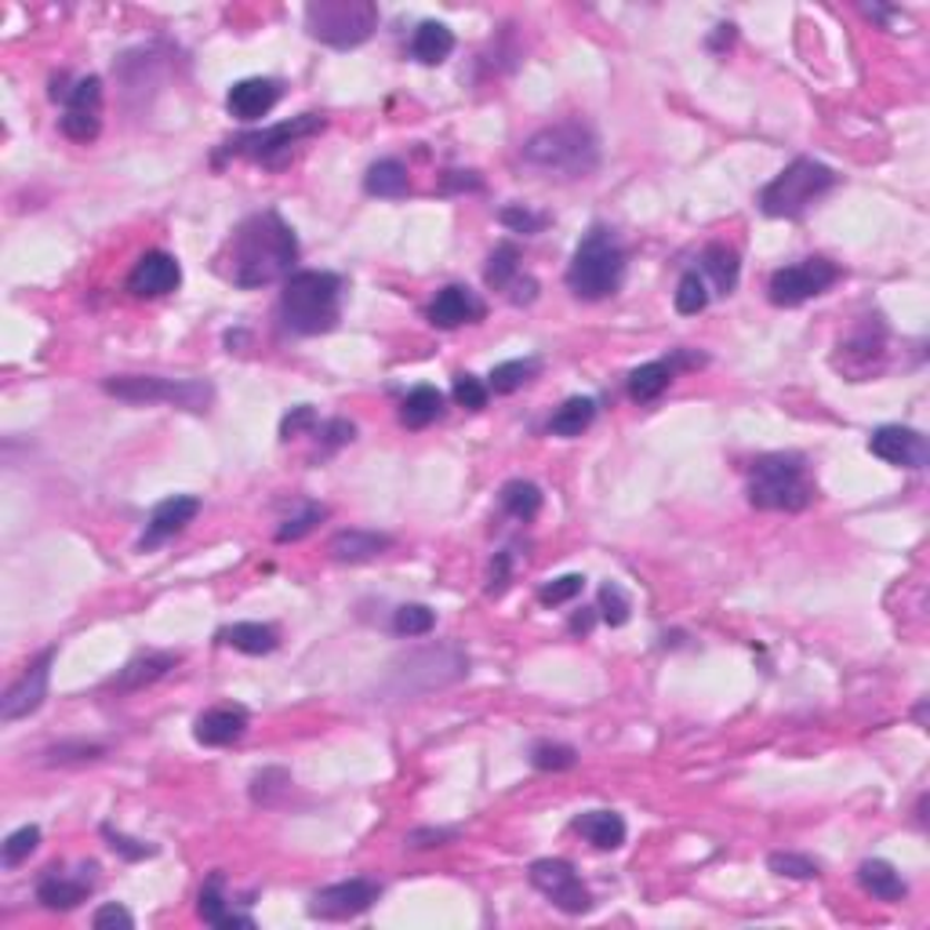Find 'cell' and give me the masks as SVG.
<instances>
[{
  "mask_svg": "<svg viewBox=\"0 0 930 930\" xmlns=\"http://www.w3.org/2000/svg\"><path fill=\"white\" fill-rule=\"evenodd\" d=\"M298 262V237L276 212H258L229 233L218 252V273L233 287L255 291L287 281Z\"/></svg>",
  "mask_w": 930,
  "mask_h": 930,
  "instance_id": "6da1fadb",
  "label": "cell"
},
{
  "mask_svg": "<svg viewBox=\"0 0 930 930\" xmlns=\"http://www.w3.org/2000/svg\"><path fill=\"white\" fill-rule=\"evenodd\" d=\"M281 321L295 335H327L342 321V276L327 270H295L281 291Z\"/></svg>",
  "mask_w": 930,
  "mask_h": 930,
  "instance_id": "7a4b0ae2",
  "label": "cell"
},
{
  "mask_svg": "<svg viewBox=\"0 0 930 930\" xmlns=\"http://www.w3.org/2000/svg\"><path fill=\"white\" fill-rule=\"evenodd\" d=\"M520 157L527 168H535L549 178H589L600 168V143L589 124L564 120L535 131L523 143Z\"/></svg>",
  "mask_w": 930,
  "mask_h": 930,
  "instance_id": "3957f363",
  "label": "cell"
},
{
  "mask_svg": "<svg viewBox=\"0 0 930 930\" xmlns=\"http://www.w3.org/2000/svg\"><path fill=\"white\" fill-rule=\"evenodd\" d=\"M564 281L581 302H604L618 295L621 281H626V247H621L618 233L610 226H593L575 247Z\"/></svg>",
  "mask_w": 930,
  "mask_h": 930,
  "instance_id": "277c9868",
  "label": "cell"
},
{
  "mask_svg": "<svg viewBox=\"0 0 930 930\" xmlns=\"http://www.w3.org/2000/svg\"><path fill=\"white\" fill-rule=\"evenodd\" d=\"M814 502V483L803 454H763L748 469V506L767 512H803Z\"/></svg>",
  "mask_w": 930,
  "mask_h": 930,
  "instance_id": "5b68a950",
  "label": "cell"
},
{
  "mask_svg": "<svg viewBox=\"0 0 930 930\" xmlns=\"http://www.w3.org/2000/svg\"><path fill=\"white\" fill-rule=\"evenodd\" d=\"M832 186H836V172L814 157H796L782 175H774L760 189V207L771 218H800Z\"/></svg>",
  "mask_w": 930,
  "mask_h": 930,
  "instance_id": "8992f818",
  "label": "cell"
},
{
  "mask_svg": "<svg viewBox=\"0 0 930 930\" xmlns=\"http://www.w3.org/2000/svg\"><path fill=\"white\" fill-rule=\"evenodd\" d=\"M305 30L327 48H360L379 30V8L371 0H310L305 4Z\"/></svg>",
  "mask_w": 930,
  "mask_h": 930,
  "instance_id": "52a82bcc",
  "label": "cell"
},
{
  "mask_svg": "<svg viewBox=\"0 0 930 930\" xmlns=\"http://www.w3.org/2000/svg\"><path fill=\"white\" fill-rule=\"evenodd\" d=\"M109 397L124 404H172L204 414L215 400V385L204 379H160V374H114L102 382Z\"/></svg>",
  "mask_w": 930,
  "mask_h": 930,
  "instance_id": "ba28073f",
  "label": "cell"
},
{
  "mask_svg": "<svg viewBox=\"0 0 930 930\" xmlns=\"http://www.w3.org/2000/svg\"><path fill=\"white\" fill-rule=\"evenodd\" d=\"M324 128H327V117L324 114H302V117H291V120L273 124V128H262V131H247V135L229 138V143L218 149L215 160H222V157H247V160L262 164V168H284V164L291 160V153H295V146L305 143V138L321 135Z\"/></svg>",
  "mask_w": 930,
  "mask_h": 930,
  "instance_id": "9c48e42d",
  "label": "cell"
},
{
  "mask_svg": "<svg viewBox=\"0 0 930 930\" xmlns=\"http://www.w3.org/2000/svg\"><path fill=\"white\" fill-rule=\"evenodd\" d=\"M462 676H469V655L462 647H454V644L425 647V650H414L408 662L397 665L393 691L397 694L437 691V687L454 684V679H462Z\"/></svg>",
  "mask_w": 930,
  "mask_h": 930,
  "instance_id": "30bf717a",
  "label": "cell"
},
{
  "mask_svg": "<svg viewBox=\"0 0 930 930\" xmlns=\"http://www.w3.org/2000/svg\"><path fill=\"white\" fill-rule=\"evenodd\" d=\"M840 276L843 273H840L836 262L814 255V258L796 262V266L774 270L771 284H767V295H771L774 305H779V310H796V305L811 302L818 295H825V291L836 284Z\"/></svg>",
  "mask_w": 930,
  "mask_h": 930,
  "instance_id": "8fae6325",
  "label": "cell"
},
{
  "mask_svg": "<svg viewBox=\"0 0 930 930\" xmlns=\"http://www.w3.org/2000/svg\"><path fill=\"white\" fill-rule=\"evenodd\" d=\"M527 877H531L535 891L546 894L552 905H557L560 912H567V916H586L593 909L589 887L581 883L575 865L564 862V858H538Z\"/></svg>",
  "mask_w": 930,
  "mask_h": 930,
  "instance_id": "7c38bea8",
  "label": "cell"
},
{
  "mask_svg": "<svg viewBox=\"0 0 930 930\" xmlns=\"http://www.w3.org/2000/svg\"><path fill=\"white\" fill-rule=\"evenodd\" d=\"M55 655H59V647H48L45 655L33 658L30 665L22 669V676L4 691V698H0V719L4 724H16V719L37 713L40 705L48 698V684H51V665Z\"/></svg>",
  "mask_w": 930,
  "mask_h": 930,
  "instance_id": "4fadbf2b",
  "label": "cell"
},
{
  "mask_svg": "<svg viewBox=\"0 0 930 930\" xmlns=\"http://www.w3.org/2000/svg\"><path fill=\"white\" fill-rule=\"evenodd\" d=\"M379 898H382V883H374L368 877L342 880L313 894L310 916L313 920H353V916L368 912Z\"/></svg>",
  "mask_w": 930,
  "mask_h": 930,
  "instance_id": "5bb4252c",
  "label": "cell"
},
{
  "mask_svg": "<svg viewBox=\"0 0 930 930\" xmlns=\"http://www.w3.org/2000/svg\"><path fill=\"white\" fill-rule=\"evenodd\" d=\"M869 451L883 458L887 466H898V469H923L930 462L927 437L916 433L909 425H880L877 433L869 437Z\"/></svg>",
  "mask_w": 930,
  "mask_h": 930,
  "instance_id": "9a60e30c",
  "label": "cell"
},
{
  "mask_svg": "<svg viewBox=\"0 0 930 930\" xmlns=\"http://www.w3.org/2000/svg\"><path fill=\"white\" fill-rule=\"evenodd\" d=\"M183 284V266L168 252H146L128 273V295L131 298H164Z\"/></svg>",
  "mask_w": 930,
  "mask_h": 930,
  "instance_id": "2e32d148",
  "label": "cell"
},
{
  "mask_svg": "<svg viewBox=\"0 0 930 930\" xmlns=\"http://www.w3.org/2000/svg\"><path fill=\"white\" fill-rule=\"evenodd\" d=\"M429 324L440 327V331H454L462 324H480L483 316H488V305L477 295L473 287L466 284H448L443 291H437V298L429 302Z\"/></svg>",
  "mask_w": 930,
  "mask_h": 930,
  "instance_id": "e0dca14e",
  "label": "cell"
},
{
  "mask_svg": "<svg viewBox=\"0 0 930 930\" xmlns=\"http://www.w3.org/2000/svg\"><path fill=\"white\" fill-rule=\"evenodd\" d=\"M200 517V498H193V495H172V498H164V502L149 512V523H146V531L143 538H138V549H157L164 546L168 538L175 535H183L186 527Z\"/></svg>",
  "mask_w": 930,
  "mask_h": 930,
  "instance_id": "ac0fdd59",
  "label": "cell"
},
{
  "mask_svg": "<svg viewBox=\"0 0 930 930\" xmlns=\"http://www.w3.org/2000/svg\"><path fill=\"white\" fill-rule=\"evenodd\" d=\"M247 727H252V713H247L244 705L229 702V705H215V709L200 713L197 724H193V738L207 748H226L233 742H241Z\"/></svg>",
  "mask_w": 930,
  "mask_h": 930,
  "instance_id": "d6986e66",
  "label": "cell"
},
{
  "mask_svg": "<svg viewBox=\"0 0 930 930\" xmlns=\"http://www.w3.org/2000/svg\"><path fill=\"white\" fill-rule=\"evenodd\" d=\"M281 80H273V77H247V80H237L229 91H226V109H229V117H237L244 124H252V120H262L270 114V109L281 102Z\"/></svg>",
  "mask_w": 930,
  "mask_h": 930,
  "instance_id": "ffe728a7",
  "label": "cell"
},
{
  "mask_svg": "<svg viewBox=\"0 0 930 930\" xmlns=\"http://www.w3.org/2000/svg\"><path fill=\"white\" fill-rule=\"evenodd\" d=\"M679 364H705V356H687V353H676L673 360H650V364H640L629 374V397L636 404H650V400H658L665 390L673 385Z\"/></svg>",
  "mask_w": 930,
  "mask_h": 930,
  "instance_id": "44dd1931",
  "label": "cell"
},
{
  "mask_svg": "<svg viewBox=\"0 0 930 930\" xmlns=\"http://www.w3.org/2000/svg\"><path fill=\"white\" fill-rule=\"evenodd\" d=\"M393 549V538L390 535H379V531H364V527H353V531H339L331 538V560L339 564H371L379 560L382 552Z\"/></svg>",
  "mask_w": 930,
  "mask_h": 930,
  "instance_id": "7402d4cb",
  "label": "cell"
},
{
  "mask_svg": "<svg viewBox=\"0 0 930 930\" xmlns=\"http://www.w3.org/2000/svg\"><path fill=\"white\" fill-rule=\"evenodd\" d=\"M95 880L88 877H62L59 869H48V877L37 883V901L51 912H69L91 894Z\"/></svg>",
  "mask_w": 930,
  "mask_h": 930,
  "instance_id": "603a6c76",
  "label": "cell"
},
{
  "mask_svg": "<svg viewBox=\"0 0 930 930\" xmlns=\"http://www.w3.org/2000/svg\"><path fill=\"white\" fill-rule=\"evenodd\" d=\"M218 644L258 658V655H273L281 647V633L266 626V621H233V626L218 629Z\"/></svg>",
  "mask_w": 930,
  "mask_h": 930,
  "instance_id": "cb8c5ba5",
  "label": "cell"
},
{
  "mask_svg": "<svg viewBox=\"0 0 930 930\" xmlns=\"http://www.w3.org/2000/svg\"><path fill=\"white\" fill-rule=\"evenodd\" d=\"M183 662L175 650H149V655H138L120 669V676L114 679L117 691H143L149 684H157L160 676H168L175 665Z\"/></svg>",
  "mask_w": 930,
  "mask_h": 930,
  "instance_id": "d4e9b609",
  "label": "cell"
},
{
  "mask_svg": "<svg viewBox=\"0 0 930 930\" xmlns=\"http://www.w3.org/2000/svg\"><path fill=\"white\" fill-rule=\"evenodd\" d=\"M575 832H581L596 851H618L626 843V818L615 811H586L575 818Z\"/></svg>",
  "mask_w": 930,
  "mask_h": 930,
  "instance_id": "484cf974",
  "label": "cell"
},
{
  "mask_svg": "<svg viewBox=\"0 0 930 930\" xmlns=\"http://www.w3.org/2000/svg\"><path fill=\"white\" fill-rule=\"evenodd\" d=\"M858 883H862V891L880 898V901H901L909 894V883L901 880V872L883 862V858H869V862L858 865Z\"/></svg>",
  "mask_w": 930,
  "mask_h": 930,
  "instance_id": "4316f807",
  "label": "cell"
},
{
  "mask_svg": "<svg viewBox=\"0 0 930 930\" xmlns=\"http://www.w3.org/2000/svg\"><path fill=\"white\" fill-rule=\"evenodd\" d=\"M702 276H709L716 295H731L734 287H738V276H742V258L734 252L731 244H709L702 252Z\"/></svg>",
  "mask_w": 930,
  "mask_h": 930,
  "instance_id": "83f0119b",
  "label": "cell"
},
{
  "mask_svg": "<svg viewBox=\"0 0 930 930\" xmlns=\"http://www.w3.org/2000/svg\"><path fill=\"white\" fill-rule=\"evenodd\" d=\"M364 189L371 193V197L400 200V197H408V189H411V175H408L404 164L393 160V157L374 160L371 168H368V175H364Z\"/></svg>",
  "mask_w": 930,
  "mask_h": 930,
  "instance_id": "f1b7e54d",
  "label": "cell"
},
{
  "mask_svg": "<svg viewBox=\"0 0 930 930\" xmlns=\"http://www.w3.org/2000/svg\"><path fill=\"white\" fill-rule=\"evenodd\" d=\"M197 909H200V920L204 923L222 927V930H229V927H247V930H252L255 927L252 916H241V912L229 909L226 894H222V877H218V872L200 887V905Z\"/></svg>",
  "mask_w": 930,
  "mask_h": 930,
  "instance_id": "f546056e",
  "label": "cell"
},
{
  "mask_svg": "<svg viewBox=\"0 0 930 930\" xmlns=\"http://www.w3.org/2000/svg\"><path fill=\"white\" fill-rule=\"evenodd\" d=\"M451 51H454V33H451L443 22H422L419 30H414L411 55H414V59H419L422 66H440V62H448Z\"/></svg>",
  "mask_w": 930,
  "mask_h": 930,
  "instance_id": "4dcf8cb0",
  "label": "cell"
},
{
  "mask_svg": "<svg viewBox=\"0 0 930 930\" xmlns=\"http://www.w3.org/2000/svg\"><path fill=\"white\" fill-rule=\"evenodd\" d=\"M440 414H443V393L433 390V385H414V390L404 397V404H400V422L408 429L433 425Z\"/></svg>",
  "mask_w": 930,
  "mask_h": 930,
  "instance_id": "1f68e13d",
  "label": "cell"
},
{
  "mask_svg": "<svg viewBox=\"0 0 930 930\" xmlns=\"http://www.w3.org/2000/svg\"><path fill=\"white\" fill-rule=\"evenodd\" d=\"M883 342H887V327H883L880 316H877V321L862 324V331H854V335L846 339V342H840V350H846V360H862V364H858L854 382H862V374L869 371L872 356L883 353Z\"/></svg>",
  "mask_w": 930,
  "mask_h": 930,
  "instance_id": "d6a6232c",
  "label": "cell"
},
{
  "mask_svg": "<svg viewBox=\"0 0 930 930\" xmlns=\"http://www.w3.org/2000/svg\"><path fill=\"white\" fill-rule=\"evenodd\" d=\"M596 419V400L593 397H571L564 408H557V414L549 419V433L552 437H581Z\"/></svg>",
  "mask_w": 930,
  "mask_h": 930,
  "instance_id": "836d02e7",
  "label": "cell"
},
{
  "mask_svg": "<svg viewBox=\"0 0 930 930\" xmlns=\"http://www.w3.org/2000/svg\"><path fill=\"white\" fill-rule=\"evenodd\" d=\"M498 502H502V509L509 512L512 520H535L538 517V509H541V488L531 480H509L502 495H498Z\"/></svg>",
  "mask_w": 930,
  "mask_h": 930,
  "instance_id": "e575fe53",
  "label": "cell"
},
{
  "mask_svg": "<svg viewBox=\"0 0 930 930\" xmlns=\"http://www.w3.org/2000/svg\"><path fill=\"white\" fill-rule=\"evenodd\" d=\"M520 276V247L517 244H498L491 258H488V270H483V281H488L491 291H509L517 284Z\"/></svg>",
  "mask_w": 930,
  "mask_h": 930,
  "instance_id": "d590c367",
  "label": "cell"
},
{
  "mask_svg": "<svg viewBox=\"0 0 930 930\" xmlns=\"http://www.w3.org/2000/svg\"><path fill=\"white\" fill-rule=\"evenodd\" d=\"M538 371H541V360H538V356L506 360V364H498V368L491 371L488 390H495V393H517V390H523V385L531 382V379H538Z\"/></svg>",
  "mask_w": 930,
  "mask_h": 930,
  "instance_id": "8d00e7d4",
  "label": "cell"
},
{
  "mask_svg": "<svg viewBox=\"0 0 930 930\" xmlns=\"http://www.w3.org/2000/svg\"><path fill=\"white\" fill-rule=\"evenodd\" d=\"M673 302L684 316H698L705 305H709V284H705V276L698 270H687L684 276H679Z\"/></svg>",
  "mask_w": 930,
  "mask_h": 930,
  "instance_id": "74e56055",
  "label": "cell"
},
{
  "mask_svg": "<svg viewBox=\"0 0 930 930\" xmlns=\"http://www.w3.org/2000/svg\"><path fill=\"white\" fill-rule=\"evenodd\" d=\"M437 629V610L433 607H425V604H404V607H397V615H393V633L397 636H429Z\"/></svg>",
  "mask_w": 930,
  "mask_h": 930,
  "instance_id": "f35d334b",
  "label": "cell"
},
{
  "mask_svg": "<svg viewBox=\"0 0 930 930\" xmlns=\"http://www.w3.org/2000/svg\"><path fill=\"white\" fill-rule=\"evenodd\" d=\"M767 865H771V872H779V877H789V880H818L822 877V865L811 862V858H803V854H793V851H774L767 858Z\"/></svg>",
  "mask_w": 930,
  "mask_h": 930,
  "instance_id": "ab89813d",
  "label": "cell"
},
{
  "mask_svg": "<svg viewBox=\"0 0 930 930\" xmlns=\"http://www.w3.org/2000/svg\"><path fill=\"white\" fill-rule=\"evenodd\" d=\"M37 846H40V829L37 825H22V829H16L4 840V846H0V858H4L8 869H16V865H22L26 858L37 851Z\"/></svg>",
  "mask_w": 930,
  "mask_h": 930,
  "instance_id": "60d3db41",
  "label": "cell"
},
{
  "mask_svg": "<svg viewBox=\"0 0 930 930\" xmlns=\"http://www.w3.org/2000/svg\"><path fill=\"white\" fill-rule=\"evenodd\" d=\"M531 763L538 771H571L578 763V753L571 745H560V742H538L531 748Z\"/></svg>",
  "mask_w": 930,
  "mask_h": 930,
  "instance_id": "b9f144b4",
  "label": "cell"
},
{
  "mask_svg": "<svg viewBox=\"0 0 930 930\" xmlns=\"http://www.w3.org/2000/svg\"><path fill=\"white\" fill-rule=\"evenodd\" d=\"M66 109H85V114H102V80L99 77H80L62 99Z\"/></svg>",
  "mask_w": 930,
  "mask_h": 930,
  "instance_id": "7bdbcfd3",
  "label": "cell"
},
{
  "mask_svg": "<svg viewBox=\"0 0 930 930\" xmlns=\"http://www.w3.org/2000/svg\"><path fill=\"white\" fill-rule=\"evenodd\" d=\"M451 397H454V404H458V408H466V411H480V408H488V397H491V390L477 379V374L462 371V374H454V390H451Z\"/></svg>",
  "mask_w": 930,
  "mask_h": 930,
  "instance_id": "ee69618b",
  "label": "cell"
},
{
  "mask_svg": "<svg viewBox=\"0 0 930 930\" xmlns=\"http://www.w3.org/2000/svg\"><path fill=\"white\" fill-rule=\"evenodd\" d=\"M59 128L66 138H74V143H91V138H99V131H102V117L85 114V109H66Z\"/></svg>",
  "mask_w": 930,
  "mask_h": 930,
  "instance_id": "f6af8a7d",
  "label": "cell"
},
{
  "mask_svg": "<svg viewBox=\"0 0 930 930\" xmlns=\"http://www.w3.org/2000/svg\"><path fill=\"white\" fill-rule=\"evenodd\" d=\"M498 222H502V226L512 229V233H523V237H531V233H541V229L549 226L546 215H538V212H531V207H523V204L502 207V212H498Z\"/></svg>",
  "mask_w": 930,
  "mask_h": 930,
  "instance_id": "bcb514c9",
  "label": "cell"
},
{
  "mask_svg": "<svg viewBox=\"0 0 930 930\" xmlns=\"http://www.w3.org/2000/svg\"><path fill=\"white\" fill-rule=\"evenodd\" d=\"M327 517V509L324 506H316V502H305L302 506V512L298 517H291V520H284V527L281 531H276V541H298V538H305L313 531L316 523H321Z\"/></svg>",
  "mask_w": 930,
  "mask_h": 930,
  "instance_id": "7dc6e473",
  "label": "cell"
},
{
  "mask_svg": "<svg viewBox=\"0 0 930 930\" xmlns=\"http://www.w3.org/2000/svg\"><path fill=\"white\" fill-rule=\"evenodd\" d=\"M287 785H291V774L284 767H266L262 774H255V782H252V800L255 803H276V796L287 793Z\"/></svg>",
  "mask_w": 930,
  "mask_h": 930,
  "instance_id": "c3c4849f",
  "label": "cell"
},
{
  "mask_svg": "<svg viewBox=\"0 0 930 930\" xmlns=\"http://www.w3.org/2000/svg\"><path fill=\"white\" fill-rule=\"evenodd\" d=\"M581 589H586V578H581V575H564V578L546 581V586L538 589V600L546 604V607L571 604L575 596H581Z\"/></svg>",
  "mask_w": 930,
  "mask_h": 930,
  "instance_id": "681fc988",
  "label": "cell"
},
{
  "mask_svg": "<svg viewBox=\"0 0 930 930\" xmlns=\"http://www.w3.org/2000/svg\"><path fill=\"white\" fill-rule=\"evenodd\" d=\"M629 596L621 593V586H615V581H607V586L600 589V615H604V621L607 626H626L629 621Z\"/></svg>",
  "mask_w": 930,
  "mask_h": 930,
  "instance_id": "f907efd6",
  "label": "cell"
},
{
  "mask_svg": "<svg viewBox=\"0 0 930 930\" xmlns=\"http://www.w3.org/2000/svg\"><path fill=\"white\" fill-rule=\"evenodd\" d=\"M102 836H106V843H109V851L120 854V858H128V862H143V858H153V854H157V846H153V843H143V840L124 836V832H117L114 825H102Z\"/></svg>",
  "mask_w": 930,
  "mask_h": 930,
  "instance_id": "816d5d0a",
  "label": "cell"
},
{
  "mask_svg": "<svg viewBox=\"0 0 930 930\" xmlns=\"http://www.w3.org/2000/svg\"><path fill=\"white\" fill-rule=\"evenodd\" d=\"M321 425V419H316V411L310 404H298V408H291L284 414V422H281V440H295L302 433H310V429Z\"/></svg>",
  "mask_w": 930,
  "mask_h": 930,
  "instance_id": "f5cc1de1",
  "label": "cell"
},
{
  "mask_svg": "<svg viewBox=\"0 0 930 930\" xmlns=\"http://www.w3.org/2000/svg\"><path fill=\"white\" fill-rule=\"evenodd\" d=\"M91 927H95V930H135V916H131L128 909H124V905H117V901H109V905L95 909Z\"/></svg>",
  "mask_w": 930,
  "mask_h": 930,
  "instance_id": "db71d44e",
  "label": "cell"
},
{
  "mask_svg": "<svg viewBox=\"0 0 930 930\" xmlns=\"http://www.w3.org/2000/svg\"><path fill=\"white\" fill-rule=\"evenodd\" d=\"M102 753H106L102 745H88V742L55 745V748H48V763H85V760H99Z\"/></svg>",
  "mask_w": 930,
  "mask_h": 930,
  "instance_id": "11a10c76",
  "label": "cell"
},
{
  "mask_svg": "<svg viewBox=\"0 0 930 930\" xmlns=\"http://www.w3.org/2000/svg\"><path fill=\"white\" fill-rule=\"evenodd\" d=\"M509 578H512V552H495L491 560V578H488V596H502L509 589Z\"/></svg>",
  "mask_w": 930,
  "mask_h": 930,
  "instance_id": "9f6ffc18",
  "label": "cell"
},
{
  "mask_svg": "<svg viewBox=\"0 0 930 930\" xmlns=\"http://www.w3.org/2000/svg\"><path fill=\"white\" fill-rule=\"evenodd\" d=\"M353 437H356V425L345 422V419H331V422H324V429H321L324 451H339L342 443H353Z\"/></svg>",
  "mask_w": 930,
  "mask_h": 930,
  "instance_id": "6f0895ef",
  "label": "cell"
},
{
  "mask_svg": "<svg viewBox=\"0 0 930 930\" xmlns=\"http://www.w3.org/2000/svg\"><path fill=\"white\" fill-rule=\"evenodd\" d=\"M458 836V829H414L408 843L411 846H443V843H451Z\"/></svg>",
  "mask_w": 930,
  "mask_h": 930,
  "instance_id": "680465c9",
  "label": "cell"
},
{
  "mask_svg": "<svg viewBox=\"0 0 930 930\" xmlns=\"http://www.w3.org/2000/svg\"><path fill=\"white\" fill-rule=\"evenodd\" d=\"M443 189H480V178H477V172H448Z\"/></svg>",
  "mask_w": 930,
  "mask_h": 930,
  "instance_id": "91938a15",
  "label": "cell"
},
{
  "mask_svg": "<svg viewBox=\"0 0 930 930\" xmlns=\"http://www.w3.org/2000/svg\"><path fill=\"white\" fill-rule=\"evenodd\" d=\"M593 618H596L593 610H581V615H575L571 618V633H589L593 629Z\"/></svg>",
  "mask_w": 930,
  "mask_h": 930,
  "instance_id": "94428289",
  "label": "cell"
}]
</instances>
